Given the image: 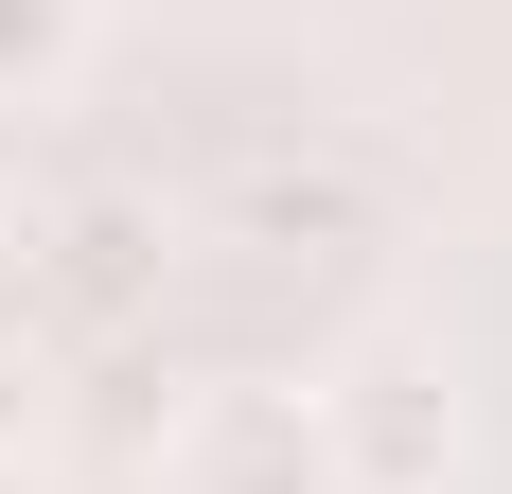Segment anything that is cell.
<instances>
[{
  "mask_svg": "<svg viewBox=\"0 0 512 494\" xmlns=\"http://www.w3.org/2000/svg\"><path fill=\"white\" fill-rule=\"evenodd\" d=\"M318 406V477H354V494H442V459H460V389H442V353H407V336H371L336 389H301Z\"/></svg>",
  "mask_w": 512,
  "mask_h": 494,
  "instance_id": "cell-1",
  "label": "cell"
},
{
  "mask_svg": "<svg viewBox=\"0 0 512 494\" xmlns=\"http://www.w3.org/2000/svg\"><path fill=\"white\" fill-rule=\"evenodd\" d=\"M177 494H318V406L301 389H195L177 406Z\"/></svg>",
  "mask_w": 512,
  "mask_h": 494,
  "instance_id": "cell-2",
  "label": "cell"
},
{
  "mask_svg": "<svg viewBox=\"0 0 512 494\" xmlns=\"http://www.w3.org/2000/svg\"><path fill=\"white\" fill-rule=\"evenodd\" d=\"M230 212H248L265 247H354V230H371V212H354V177H283V159H265Z\"/></svg>",
  "mask_w": 512,
  "mask_h": 494,
  "instance_id": "cell-3",
  "label": "cell"
},
{
  "mask_svg": "<svg viewBox=\"0 0 512 494\" xmlns=\"http://www.w3.org/2000/svg\"><path fill=\"white\" fill-rule=\"evenodd\" d=\"M89 53V0H0V89H53Z\"/></svg>",
  "mask_w": 512,
  "mask_h": 494,
  "instance_id": "cell-4",
  "label": "cell"
},
{
  "mask_svg": "<svg viewBox=\"0 0 512 494\" xmlns=\"http://www.w3.org/2000/svg\"><path fill=\"white\" fill-rule=\"evenodd\" d=\"M0 494H18V459H0Z\"/></svg>",
  "mask_w": 512,
  "mask_h": 494,
  "instance_id": "cell-5",
  "label": "cell"
}]
</instances>
